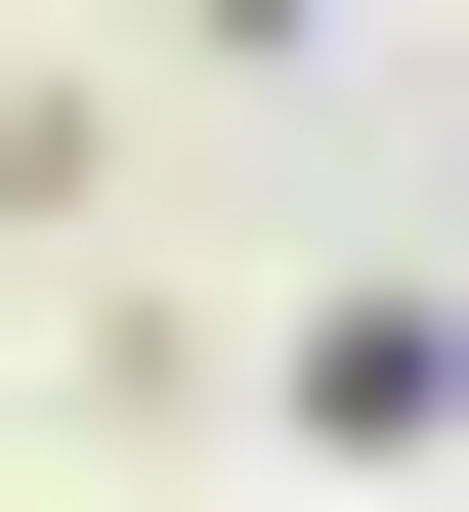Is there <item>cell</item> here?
I'll return each instance as SVG.
<instances>
[{"label": "cell", "instance_id": "obj_1", "mask_svg": "<svg viewBox=\"0 0 469 512\" xmlns=\"http://www.w3.org/2000/svg\"><path fill=\"white\" fill-rule=\"evenodd\" d=\"M427 214H469V128H427Z\"/></svg>", "mask_w": 469, "mask_h": 512}]
</instances>
